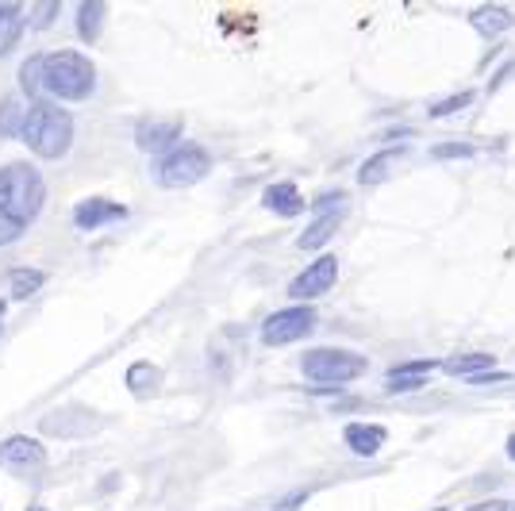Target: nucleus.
I'll use <instances>...</instances> for the list:
<instances>
[{
    "label": "nucleus",
    "instance_id": "nucleus-29",
    "mask_svg": "<svg viewBox=\"0 0 515 511\" xmlns=\"http://www.w3.org/2000/svg\"><path fill=\"white\" fill-rule=\"evenodd\" d=\"M515 77V58H512V66H500V70L492 73V81H489V93H500L508 81Z\"/></svg>",
    "mask_w": 515,
    "mask_h": 511
},
{
    "label": "nucleus",
    "instance_id": "nucleus-34",
    "mask_svg": "<svg viewBox=\"0 0 515 511\" xmlns=\"http://www.w3.org/2000/svg\"><path fill=\"white\" fill-rule=\"evenodd\" d=\"M504 454H508V462L515 465V431L508 435V442H504Z\"/></svg>",
    "mask_w": 515,
    "mask_h": 511
},
{
    "label": "nucleus",
    "instance_id": "nucleus-26",
    "mask_svg": "<svg viewBox=\"0 0 515 511\" xmlns=\"http://www.w3.org/2000/svg\"><path fill=\"white\" fill-rule=\"evenodd\" d=\"M477 143H435L431 146V158L435 162H454V158H473Z\"/></svg>",
    "mask_w": 515,
    "mask_h": 511
},
{
    "label": "nucleus",
    "instance_id": "nucleus-16",
    "mask_svg": "<svg viewBox=\"0 0 515 511\" xmlns=\"http://www.w3.org/2000/svg\"><path fill=\"white\" fill-rule=\"evenodd\" d=\"M439 369L446 373V377H458V381H473V377H481V373L496 369V358H492V354H481V350H466V354H454V358L439 362Z\"/></svg>",
    "mask_w": 515,
    "mask_h": 511
},
{
    "label": "nucleus",
    "instance_id": "nucleus-1",
    "mask_svg": "<svg viewBox=\"0 0 515 511\" xmlns=\"http://www.w3.org/2000/svg\"><path fill=\"white\" fill-rule=\"evenodd\" d=\"M97 93V66L89 54L74 47L43 54V97L54 104H77Z\"/></svg>",
    "mask_w": 515,
    "mask_h": 511
},
{
    "label": "nucleus",
    "instance_id": "nucleus-5",
    "mask_svg": "<svg viewBox=\"0 0 515 511\" xmlns=\"http://www.w3.org/2000/svg\"><path fill=\"white\" fill-rule=\"evenodd\" d=\"M212 166H216V158H212L208 146L193 143V139H181V143H173L170 150H162L150 162V173H154V181L162 189H189V185L204 181L212 173Z\"/></svg>",
    "mask_w": 515,
    "mask_h": 511
},
{
    "label": "nucleus",
    "instance_id": "nucleus-13",
    "mask_svg": "<svg viewBox=\"0 0 515 511\" xmlns=\"http://www.w3.org/2000/svg\"><path fill=\"white\" fill-rule=\"evenodd\" d=\"M469 27H473L485 43H500L515 27V12L504 8V4H481V8L469 12Z\"/></svg>",
    "mask_w": 515,
    "mask_h": 511
},
{
    "label": "nucleus",
    "instance_id": "nucleus-8",
    "mask_svg": "<svg viewBox=\"0 0 515 511\" xmlns=\"http://www.w3.org/2000/svg\"><path fill=\"white\" fill-rule=\"evenodd\" d=\"M339 273H343L339 254L323 250V254H316V258L289 281V300H293V304H312L319 296H327V292L339 285Z\"/></svg>",
    "mask_w": 515,
    "mask_h": 511
},
{
    "label": "nucleus",
    "instance_id": "nucleus-10",
    "mask_svg": "<svg viewBox=\"0 0 515 511\" xmlns=\"http://www.w3.org/2000/svg\"><path fill=\"white\" fill-rule=\"evenodd\" d=\"M131 216V208L120 200H108V196H89L74 208V227L77 231H100V227H112Z\"/></svg>",
    "mask_w": 515,
    "mask_h": 511
},
{
    "label": "nucleus",
    "instance_id": "nucleus-37",
    "mask_svg": "<svg viewBox=\"0 0 515 511\" xmlns=\"http://www.w3.org/2000/svg\"><path fill=\"white\" fill-rule=\"evenodd\" d=\"M431 511H446V508H431Z\"/></svg>",
    "mask_w": 515,
    "mask_h": 511
},
{
    "label": "nucleus",
    "instance_id": "nucleus-20",
    "mask_svg": "<svg viewBox=\"0 0 515 511\" xmlns=\"http://www.w3.org/2000/svg\"><path fill=\"white\" fill-rule=\"evenodd\" d=\"M104 16H108V4H100V0H85L81 8H77V35L85 39V43H97L100 31H104Z\"/></svg>",
    "mask_w": 515,
    "mask_h": 511
},
{
    "label": "nucleus",
    "instance_id": "nucleus-3",
    "mask_svg": "<svg viewBox=\"0 0 515 511\" xmlns=\"http://www.w3.org/2000/svg\"><path fill=\"white\" fill-rule=\"evenodd\" d=\"M47 204V181L31 162H8L0 170V212L31 227Z\"/></svg>",
    "mask_w": 515,
    "mask_h": 511
},
{
    "label": "nucleus",
    "instance_id": "nucleus-33",
    "mask_svg": "<svg viewBox=\"0 0 515 511\" xmlns=\"http://www.w3.org/2000/svg\"><path fill=\"white\" fill-rule=\"evenodd\" d=\"M308 496H312V488H300L293 500H281V504H273V511H296L300 504H304V500H308Z\"/></svg>",
    "mask_w": 515,
    "mask_h": 511
},
{
    "label": "nucleus",
    "instance_id": "nucleus-22",
    "mask_svg": "<svg viewBox=\"0 0 515 511\" xmlns=\"http://www.w3.org/2000/svg\"><path fill=\"white\" fill-rule=\"evenodd\" d=\"M473 100H477V89H458V93H450V97L427 104V120H450V116L466 112Z\"/></svg>",
    "mask_w": 515,
    "mask_h": 511
},
{
    "label": "nucleus",
    "instance_id": "nucleus-9",
    "mask_svg": "<svg viewBox=\"0 0 515 511\" xmlns=\"http://www.w3.org/2000/svg\"><path fill=\"white\" fill-rule=\"evenodd\" d=\"M0 469H8L12 477H35L47 469V450L43 442L31 435H8L0 442Z\"/></svg>",
    "mask_w": 515,
    "mask_h": 511
},
{
    "label": "nucleus",
    "instance_id": "nucleus-32",
    "mask_svg": "<svg viewBox=\"0 0 515 511\" xmlns=\"http://www.w3.org/2000/svg\"><path fill=\"white\" fill-rule=\"evenodd\" d=\"M500 381H512V373H504V369H489V373H481V377H473L469 385H500Z\"/></svg>",
    "mask_w": 515,
    "mask_h": 511
},
{
    "label": "nucleus",
    "instance_id": "nucleus-6",
    "mask_svg": "<svg viewBox=\"0 0 515 511\" xmlns=\"http://www.w3.org/2000/svg\"><path fill=\"white\" fill-rule=\"evenodd\" d=\"M319 327V312L312 304H289V308H277L270 316L262 319L258 327V342L262 346H293L300 339H312V331Z\"/></svg>",
    "mask_w": 515,
    "mask_h": 511
},
{
    "label": "nucleus",
    "instance_id": "nucleus-31",
    "mask_svg": "<svg viewBox=\"0 0 515 511\" xmlns=\"http://www.w3.org/2000/svg\"><path fill=\"white\" fill-rule=\"evenodd\" d=\"M466 511H512L508 500H500V496H489V500H477V504H469Z\"/></svg>",
    "mask_w": 515,
    "mask_h": 511
},
{
    "label": "nucleus",
    "instance_id": "nucleus-18",
    "mask_svg": "<svg viewBox=\"0 0 515 511\" xmlns=\"http://www.w3.org/2000/svg\"><path fill=\"white\" fill-rule=\"evenodd\" d=\"M24 31V8L20 4H0V58L16 50V43L24 39Z\"/></svg>",
    "mask_w": 515,
    "mask_h": 511
},
{
    "label": "nucleus",
    "instance_id": "nucleus-23",
    "mask_svg": "<svg viewBox=\"0 0 515 511\" xmlns=\"http://www.w3.org/2000/svg\"><path fill=\"white\" fill-rule=\"evenodd\" d=\"M20 93L27 97V104L43 97V54L24 58V66H20Z\"/></svg>",
    "mask_w": 515,
    "mask_h": 511
},
{
    "label": "nucleus",
    "instance_id": "nucleus-39",
    "mask_svg": "<svg viewBox=\"0 0 515 511\" xmlns=\"http://www.w3.org/2000/svg\"><path fill=\"white\" fill-rule=\"evenodd\" d=\"M0 508H4V504H0Z\"/></svg>",
    "mask_w": 515,
    "mask_h": 511
},
{
    "label": "nucleus",
    "instance_id": "nucleus-4",
    "mask_svg": "<svg viewBox=\"0 0 515 511\" xmlns=\"http://www.w3.org/2000/svg\"><path fill=\"white\" fill-rule=\"evenodd\" d=\"M300 373L316 389H343L350 381L366 377L369 358L350 350V346H308L300 354Z\"/></svg>",
    "mask_w": 515,
    "mask_h": 511
},
{
    "label": "nucleus",
    "instance_id": "nucleus-27",
    "mask_svg": "<svg viewBox=\"0 0 515 511\" xmlns=\"http://www.w3.org/2000/svg\"><path fill=\"white\" fill-rule=\"evenodd\" d=\"M62 12V4H39V8H31V12H24V24H31V31H39V27H47L54 16Z\"/></svg>",
    "mask_w": 515,
    "mask_h": 511
},
{
    "label": "nucleus",
    "instance_id": "nucleus-7",
    "mask_svg": "<svg viewBox=\"0 0 515 511\" xmlns=\"http://www.w3.org/2000/svg\"><path fill=\"white\" fill-rule=\"evenodd\" d=\"M346 189H327V193L316 196V204H312V223L300 231V239H296V250H304V254H319V246H327L335 239V231L343 227L346 219Z\"/></svg>",
    "mask_w": 515,
    "mask_h": 511
},
{
    "label": "nucleus",
    "instance_id": "nucleus-24",
    "mask_svg": "<svg viewBox=\"0 0 515 511\" xmlns=\"http://www.w3.org/2000/svg\"><path fill=\"white\" fill-rule=\"evenodd\" d=\"M154 385H158V365L139 362V365H131V369H127V389L135 392V396H147Z\"/></svg>",
    "mask_w": 515,
    "mask_h": 511
},
{
    "label": "nucleus",
    "instance_id": "nucleus-28",
    "mask_svg": "<svg viewBox=\"0 0 515 511\" xmlns=\"http://www.w3.org/2000/svg\"><path fill=\"white\" fill-rule=\"evenodd\" d=\"M24 231H27L24 223H16V219H12V216H4V212H0V246L16 243V239H20Z\"/></svg>",
    "mask_w": 515,
    "mask_h": 511
},
{
    "label": "nucleus",
    "instance_id": "nucleus-14",
    "mask_svg": "<svg viewBox=\"0 0 515 511\" xmlns=\"http://www.w3.org/2000/svg\"><path fill=\"white\" fill-rule=\"evenodd\" d=\"M135 143L143 146L147 154H162V150H170L173 143H181V123L173 120H143L139 123V131H135Z\"/></svg>",
    "mask_w": 515,
    "mask_h": 511
},
{
    "label": "nucleus",
    "instance_id": "nucleus-25",
    "mask_svg": "<svg viewBox=\"0 0 515 511\" xmlns=\"http://www.w3.org/2000/svg\"><path fill=\"white\" fill-rule=\"evenodd\" d=\"M431 369H439V362H423V358H416V362H396L385 369V381H400V377H431Z\"/></svg>",
    "mask_w": 515,
    "mask_h": 511
},
{
    "label": "nucleus",
    "instance_id": "nucleus-35",
    "mask_svg": "<svg viewBox=\"0 0 515 511\" xmlns=\"http://www.w3.org/2000/svg\"><path fill=\"white\" fill-rule=\"evenodd\" d=\"M4 316H8V304L0 300V331H4Z\"/></svg>",
    "mask_w": 515,
    "mask_h": 511
},
{
    "label": "nucleus",
    "instance_id": "nucleus-2",
    "mask_svg": "<svg viewBox=\"0 0 515 511\" xmlns=\"http://www.w3.org/2000/svg\"><path fill=\"white\" fill-rule=\"evenodd\" d=\"M20 139L31 146V154H39V158H47V162H58V158H66L70 146H74V120H70V112H66L62 104L39 97L27 104Z\"/></svg>",
    "mask_w": 515,
    "mask_h": 511
},
{
    "label": "nucleus",
    "instance_id": "nucleus-19",
    "mask_svg": "<svg viewBox=\"0 0 515 511\" xmlns=\"http://www.w3.org/2000/svg\"><path fill=\"white\" fill-rule=\"evenodd\" d=\"M4 281H8V296H12V300H31L35 292L47 285V273L31 266H16V269H8Z\"/></svg>",
    "mask_w": 515,
    "mask_h": 511
},
{
    "label": "nucleus",
    "instance_id": "nucleus-36",
    "mask_svg": "<svg viewBox=\"0 0 515 511\" xmlns=\"http://www.w3.org/2000/svg\"><path fill=\"white\" fill-rule=\"evenodd\" d=\"M27 511H50V508H43V504H27Z\"/></svg>",
    "mask_w": 515,
    "mask_h": 511
},
{
    "label": "nucleus",
    "instance_id": "nucleus-12",
    "mask_svg": "<svg viewBox=\"0 0 515 511\" xmlns=\"http://www.w3.org/2000/svg\"><path fill=\"white\" fill-rule=\"evenodd\" d=\"M262 208L277 219H300L308 212V200H304L296 181H273L262 189Z\"/></svg>",
    "mask_w": 515,
    "mask_h": 511
},
{
    "label": "nucleus",
    "instance_id": "nucleus-17",
    "mask_svg": "<svg viewBox=\"0 0 515 511\" xmlns=\"http://www.w3.org/2000/svg\"><path fill=\"white\" fill-rule=\"evenodd\" d=\"M93 427H97V419H89L85 412H77V408H66V412H54L43 419V431L47 435H66V438H74V435H93Z\"/></svg>",
    "mask_w": 515,
    "mask_h": 511
},
{
    "label": "nucleus",
    "instance_id": "nucleus-30",
    "mask_svg": "<svg viewBox=\"0 0 515 511\" xmlns=\"http://www.w3.org/2000/svg\"><path fill=\"white\" fill-rule=\"evenodd\" d=\"M393 392H419L427 385V377H400V381H385Z\"/></svg>",
    "mask_w": 515,
    "mask_h": 511
},
{
    "label": "nucleus",
    "instance_id": "nucleus-15",
    "mask_svg": "<svg viewBox=\"0 0 515 511\" xmlns=\"http://www.w3.org/2000/svg\"><path fill=\"white\" fill-rule=\"evenodd\" d=\"M400 158H404V146H381L377 154H369L366 162L358 166V185H362V189H373V185H381V181L389 177V170H393Z\"/></svg>",
    "mask_w": 515,
    "mask_h": 511
},
{
    "label": "nucleus",
    "instance_id": "nucleus-21",
    "mask_svg": "<svg viewBox=\"0 0 515 511\" xmlns=\"http://www.w3.org/2000/svg\"><path fill=\"white\" fill-rule=\"evenodd\" d=\"M24 112H27V104L20 97L0 100V143H4V139H20V131H24Z\"/></svg>",
    "mask_w": 515,
    "mask_h": 511
},
{
    "label": "nucleus",
    "instance_id": "nucleus-38",
    "mask_svg": "<svg viewBox=\"0 0 515 511\" xmlns=\"http://www.w3.org/2000/svg\"><path fill=\"white\" fill-rule=\"evenodd\" d=\"M512 511H515V504H512Z\"/></svg>",
    "mask_w": 515,
    "mask_h": 511
},
{
    "label": "nucleus",
    "instance_id": "nucleus-11",
    "mask_svg": "<svg viewBox=\"0 0 515 511\" xmlns=\"http://www.w3.org/2000/svg\"><path fill=\"white\" fill-rule=\"evenodd\" d=\"M389 442V431L381 427V423H366V419H350L343 427V446L354 454V458H362V462H369V458H377L381 454V446Z\"/></svg>",
    "mask_w": 515,
    "mask_h": 511
}]
</instances>
